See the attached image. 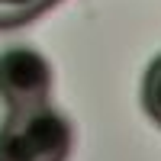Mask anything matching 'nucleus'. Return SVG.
Returning <instances> with one entry per match:
<instances>
[{"label": "nucleus", "instance_id": "obj_1", "mask_svg": "<svg viewBox=\"0 0 161 161\" xmlns=\"http://www.w3.org/2000/svg\"><path fill=\"white\" fill-rule=\"evenodd\" d=\"M74 129L52 103L10 110L0 126V161H68Z\"/></svg>", "mask_w": 161, "mask_h": 161}, {"label": "nucleus", "instance_id": "obj_3", "mask_svg": "<svg viewBox=\"0 0 161 161\" xmlns=\"http://www.w3.org/2000/svg\"><path fill=\"white\" fill-rule=\"evenodd\" d=\"M55 3H61V0H0V29L26 26L36 16H42L45 10H52Z\"/></svg>", "mask_w": 161, "mask_h": 161}, {"label": "nucleus", "instance_id": "obj_4", "mask_svg": "<svg viewBox=\"0 0 161 161\" xmlns=\"http://www.w3.org/2000/svg\"><path fill=\"white\" fill-rule=\"evenodd\" d=\"M142 103L148 116L161 126V55L148 64V71H145V84H142Z\"/></svg>", "mask_w": 161, "mask_h": 161}, {"label": "nucleus", "instance_id": "obj_2", "mask_svg": "<svg viewBox=\"0 0 161 161\" xmlns=\"http://www.w3.org/2000/svg\"><path fill=\"white\" fill-rule=\"evenodd\" d=\"M52 93V64L36 48H7L0 52V100L10 110L48 103Z\"/></svg>", "mask_w": 161, "mask_h": 161}]
</instances>
